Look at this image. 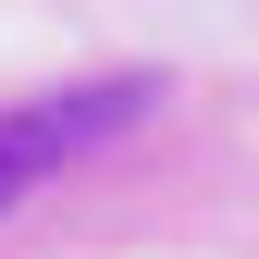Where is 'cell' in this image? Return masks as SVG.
Returning a JSON list of instances; mask_svg holds the SVG:
<instances>
[{
	"label": "cell",
	"mask_w": 259,
	"mask_h": 259,
	"mask_svg": "<svg viewBox=\"0 0 259 259\" xmlns=\"http://www.w3.org/2000/svg\"><path fill=\"white\" fill-rule=\"evenodd\" d=\"M148 99H160L148 74H74V87L13 99V111H0V210H13V198H37L62 160H87V148L136 136V123H148Z\"/></svg>",
	"instance_id": "cell-1"
}]
</instances>
